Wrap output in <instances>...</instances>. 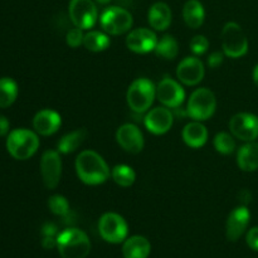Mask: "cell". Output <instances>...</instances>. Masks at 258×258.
Instances as JSON below:
<instances>
[{
  "mask_svg": "<svg viewBox=\"0 0 258 258\" xmlns=\"http://www.w3.org/2000/svg\"><path fill=\"white\" fill-rule=\"evenodd\" d=\"M76 173L87 185H100L110 178V168L105 159L93 150H83L76 159Z\"/></svg>",
  "mask_w": 258,
  "mask_h": 258,
  "instance_id": "obj_1",
  "label": "cell"
},
{
  "mask_svg": "<svg viewBox=\"0 0 258 258\" xmlns=\"http://www.w3.org/2000/svg\"><path fill=\"white\" fill-rule=\"evenodd\" d=\"M57 248L62 258H86L91 251V241L82 229L67 228L57 236Z\"/></svg>",
  "mask_w": 258,
  "mask_h": 258,
  "instance_id": "obj_2",
  "label": "cell"
},
{
  "mask_svg": "<svg viewBox=\"0 0 258 258\" xmlns=\"http://www.w3.org/2000/svg\"><path fill=\"white\" fill-rule=\"evenodd\" d=\"M39 139L37 133L28 128H17L8 135L7 149L17 160H27L32 158L39 149Z\"/></svg>",
  "mask_w": 258,
  "mask_h": 258,
  "instance_id": "obj_3",
  "label": "cell"
},
{
  "mask_svg": "<svg viewBox=\"0 0 258 258\" xmlns=\"http://www.w3.org/2000/svg\"><path fill=\"white\" fill-rule=\"evenodd\" d=\"M156 97V86L149 78H138L128 86L126 93L127 105L134 112L145 113Z\"/></svg>",
  "mask_w": 258,
  "mask_h": 258,
  "instance_id": "obj_4",
  "label": "cell"
},
{
  "mask_svg": "<svg viewBox=\"0 0 258 258\" xmlns=\"http://www.w3.org/2000/svg\"><path fill=\"white\" fill-rule=\"evenodd\" d=\"M217 98L213 91L202 87L193 91L186 105V115L196 121H207L214 115Z\"/></svg>",
  "mask_w": 258,
  "mask_h": 258,
  "instance_id": "obj_5",
  "label": "cell"
},
{
  "mask_svg": "<svg viewBox=\"0 0 258 258\" xmlns=\"http://www.w3.org/2000/svg\"><path fill=\"white\" fill-rule=\"evenodd\" d=\"M222 49L229 58H241L248 52V39L241 25L228 22L222 29Z\"/></svg>",
  "mask_w": 258,
  "mask_h": 258,
  "instance_id": "obj_6",
  "label": "cell"
},
{
  "mask_svg": "<svg viewBox=\"0 0 258 258\" xmlns=\"http://www.w3.org/2000/svg\"><path fill=\"white\" fill-rule=\"evenodd\" d=\"M133 15L128 10L120 7H110L102 12L100 24L103 32L111 35H120L128 32L133 27Z\"/></svg>",
  "mask_w": 258,
  "mask_h": 258,
  "instance_id": "obj_7",
  "label": "cell"
},
{
  "mask_svg": "<svg viewBox=\"0 0 258 258\" xmlns=\"http://www.w3.org/2000/svg\"><path fill=\"white\" fill-rule=\"evenodd\" d=\"M98 231L106 242L116 244L125 241L128 233V227L122 216L108 212L98 221Z\"/></svg>",
  "mask_w": 258,
  "mask_h": 258,
  "instance_id": "obj_8",
  "label": "cell"
},
{
  "mask_svg": "<svg viewBox=\"0 0 258 258\" xmlns=\"http://www.w3.org/2000/svg\"><path fill=\"white\" fill-rule=\"evenodd\" d=\"M68 13L75 27L83 30L91 29L98 19L97 7L92 0H71Z\"/></svg>",
  "mask_w": 258,
  "mask_h": 258,
  "instance_id": "obj_9",
  "label": "cell"
},
{
  "mask_svg": "<svg viewBox=\"0 0 258 258\" xmlns=\"http://www.w3.org/2000/svg\"><path fill=\"white\" fill-rule=\"evenodd\" d=\"M156 98L168 108H178L185 100V90L180 82L165 77L156 86Z\"/></svg>",
  "mask_w": 258,
  "mask_h": 258,
  "instance_id": "obj_10",
  "label": "cell"
},
{
  "mask_svg": "<svg viewBox=\"0 0 258 258\" xmlns=\"http://www.w3.org/2000/svg\"><path fill=\"white\" fill-rule=\"evenodd\" d=\"M229 130L239 140L254 141L258 138V117L249 112L236 113L229 121Z\"/></svg>",
  "mask_w": 258,
  "mask_h": 258,
  "instance_id": "obj_11",
  "label": "cell"
},
{
  "mask_svg": "<svg viewBox=\"0 0 258 258\" xmlns=\"http://www.w3.org/2000/svg\"><path fill=\"white\" fill-rule=\"evenodd\" d=\"M40 174L47 189H55L62 176V159L59 151L47 150L40 158Z\"/></svg>",
  "mask_w": 258,
  "mask_h": 258,
  "instance_id": "obj_12",
  "label": "cell"
},
{
  "mask_svg": "<svg viewBox=\"0 0 258 258\" xmlns=\"http://www.w3.org/2000/svg\"><path fill=\"white\" fill-rule=\"evenodd\" d=\"M206 75L204 63L197 55L185 57L176 67V77L179 82L185 86H197Z\"/></svg>",
  "mask_w": 258,
  "mask_h": 258,
  "instance_id": "obj_13",
  "label": "cell"
},
{
  "mask_svg": "<svg viewBox=\"0 0 258 258\" xmlns=\"http://www.w3.org/2000/svg\"><path fill=\"white\" fill-rule=\"evenodd\" d=\"M174 122V115L170 108L159 106L148 111L144 117V125L154 135H164L171 128Z\"/></svg>",
  "mask_w": 258,
  "mask_h": 258,
  "instance_id": "obj_14",
  "label": "cell"
},
{
  "mask_svg": "<svg viewBox=\"0 0 258 258\" xmlns=\"http://www.w3.org/2000/svg\"><path fill=\"white\" fill-rule=\"evenodd\" d=\"M116 141L130 154H139L144 149L145 140L140 128L134 123H123L116 131Z\"/></svg>",
  "mask_w": 258,
  "mask_h": 258,
  "instance_id": "obj_15",
  "label": "cell"
},
{
  "mask_svg": "<svg viewBox=\"0 0 258 258\" xmlns=\"http://www.w3.org/2000/svg\"><path fill=\"white\" fill-rule=\"evenodd\" d=\"M158 37L155 32L148 28H138L131 30L126 37V45L131 52L145 54L155 50L158 44Z\"/></svg>",
  "mask_w": 258,
  "mask_h": 258,
  "instance_id": "obj_16",
  "label": "cell"
},
{
  "mask_svg": "<svg viewBox=\"0 0 258 258\" xmlns=\"http://www.w3.org/2000/svg\"><path fill=\"white\" fill-rule=\"evenodd\" d=\"M251 219V213L246 206H239L229 213L226 224L227 239L231 242L238 241L246 232Z\"/></svg>",
  "mask_w": 258,
  "mask_h": 258,
  "instance_id": "obj_17",
  "label": "cell"
},
{
  "mask_svg": "<svg viewBox=\"0 0 258 258\" xmlns=\"http://www.w3.org/2000/svg\"><path fill=\"white\" fill-rule=\"evenodd\" d=\"M62 125L59 113L50 108H44L35 113L33 118V127L37 134L42 136H50L57 133Z\"/></svg>",
  "mask_w": 258,
  "mask_h": 258,
  "instance_id": "obj_18",
  "label": "cell"
},
{
  "mask_svg": "<svg viewBox=\"0 0 258 258\" xmlns=\"http://www.w3.org/2000/svg\"><path fill=\"white\" fill-rule=\"evenodd\" d=\"M148 20L150 27L158 32H164L171 24V10L166 3L158 2L151 5L148 13Z\"/></svg>",
  "mask_w": 258,
  "mask_h": 258,
  "instance_id": "obj_19",
  "label": "cell"
},
{
  "mask_svg": "<svg viewBox=\"0 0 258 258\" xmlns=\"http://www.w3.org/2000/svg\"><path fill=\"white\" fill-rule=\"evenodd\" d=\"M183 140L189 148L199 149L204 146L208 141V130L206 126L202 123V121H191L186 123L183 128Z\"/></svg>",
  "mask_w": 258,
  "mask_h": 258,
  "instance_id": "obj_20",
  "label": "cell"
},
{
  "mask_svg": "<svg viewBox=\"0 0 258 258\" xmlns=\"http://www.w3.org/2000/svg\"><path fill=\"white\" fill-rule=\"evenodd\" d=\"M237 164L243 171H256L258 169V143L249 141L237 151Z\"/></svg>",
  "mask_w": 258,
  "mask_h": 258,
  "instance_id": "obj_21",
  "label": "cell"
},
{
  "mask_svg": "<svg viewBox=\"0 0 258 258\" xmlns=\"http://www.w3.org/2000/svg\"><path fill=\"white\" fill-rule=\"evenodd\" d=\"M150 252V242L143 236L130 237L122 246V254L125 258H148Z\"/></svg>",
  "mask_w": 258,
  "mask_h": 258,
  "instance_id": "obj_22",
  "label": "cell"
},
{
  "mask_svg": "<svg viewBox=\"0 0 258 258\" xmlns=\"http://www.w3.org/2000/svg\"><path fill=\"white\" fill-rule=\"evenodd\" d=\"M183 18L185 24L191 29H198L206 19V10L199 0H188L183 8Z\"/></svg>",
  "mask_w": 258,
  "mask_h": 258,
  "instance_id": "obj_23",
  "label": "cell"
},
{
  "mask_svg": "<svg viewBox=\"0 0 258 258\" xmlns=\"http://www.w3.org/2000/svg\"><path fill=\"white\" fill-rule=\"evenodd\" d=\"M86 138H87L86 128H77L75 131H71V133L62 136V139L58 141V151L66 154V155L73 153L82 145Z\"/></svg>",
  "mask_w": 258,
  "mask_h": 258,
  "instance_id": "obj_24",
  "label": "cell"
},
{
  "mask_svg": "<svg viewBox=\"0 0 258 258\" xmlns=\"http://www.w3.org/2000/svg\"><path fill=\"white\" fill-rule=\"evenodd\" d=\"M111 44L107 33L100 32V30H90L85 34L83 45L86 49L91 52H102L106 50Z\"/></svg>",
  "mask_w": 258,
  "mask_h": 258,
  "instance_id": "obj_25",
  "label": "cell"
},
{
  "mask_svg": "<svg viewBox=\"0 0 258 258\" xmlns=\"http://www.w3.org/2000/svg\"><path fill=\"white\" fill-rule=\"evenodd\" d=\"M154 52L164 59H175L179 53V44L173 35L166 34L158 40V44H156Z\"/></svg>",
  "mask_w": 258,
  "mask_h": 258,
  "instance_id": "obj_26",
  "label": "cell"
},
{
  "mask_svg": "<svg viewBox=\"0 0 258 258\" xmlns=\"http://www.w3.org/2000/svg\"><path fill=\"white\" fill-rule=\"evenodd\" d=\"M18 97V85L9 77L0 78V107L7 108L15 102Z\"/></svg>",
  "mask_w": 258,
  "mask_h": 258,
  "instance_id": "obj_27",
  "label": "cell"
},
{
  "mask_svg": "<svg viewBox=\"0 0 258 258\" xmlns=\"http://www.w3.org/2000/svg\"><path fill=\"white\" fill-rule=\"evenodd\" d=\"M111 176H112L113 181L122 188H128L136 180L135 170L126 164L113 166L112 170H111Z\"/></svg>",
  "mask_w": 258,
  "mask_h": 258,
  "instance_id": "obj_28",
  "label": "cell"
},
{
  "mask_svg": "<svg viewBox=\"0 0 258 258\" xmlns=\"http://www.w3.org/2000/svg\"><path fill=\"white\" fill-rule=\"evenodd\" d=\"M214 149L218 151L219 154L223 155H229L236 150V141H234V136L228 133H218L214 136L213 140Z\"/></svg>",
  "mask_w": 258,
  "mask_h": 258,
  "instance_id": "obj_29",
  "label": "cell"
},
{
  "mask_svg": "<svg viewBox=\"0 0 258 258\" xmlns=\"http://www.w3.org/2000/svg\"><path fill=\"white\" fill-rule=\"evenodd\" d=\"M48 208L54 216L64 217L70 213V203L67 198L60 194H55L48 199Z\"/></svg>",
  "mask_w": 258,
  "mask_h": 258,
  "instance_id": "obj_30",
  "label": "cell"
},
{
  "mask_svg": "<svg viewBox=\"0 0 258 258\" xmlns=\"http://www.w3.org/2000/svg\"><path fill=\"white\" fill-rule=\"evenodd\" d=\"M83 39H85V33H83V29H81V28H72L66 34V43L71 48L80 47L81 44H83Z\"/></svg>",
  "mask_w": 258,
  "mask_h": 258,
  "instance_id": "obj_31",
  "label": "cell"
},
{
  "mask_svg": "<svg viewBox=\"0 0 258 258\" xmlns=\"http://www.w3.org/2000/svg\"><path fill=\"white\" fill-rule=\"evenodd\" d=\"M209 42L204 35H196L193 39L190 40V50L196 55H202L208 50Z\"/></svg>",
  "mask_w": 258,
  "mask_h": 258,
  "instance_id": "obj_32",
  "label": "cell"
},
{
  "mask_svg": "<svg viewBox=\"0 0 258 258\" xmlns=\"http://www.w3.org/2000/svg\"><path fill=\"white\" fill-rule=\"evenodd\" d=\"M246 242L249 248L258 251V227H253L248 231L246 236Z\"/></svg>",
  "mask_w": 258,
  "mask_h": 258,
  "instance_id": "obj_33",
  "label": "cell"
},
{
  "mask_svg": "<svg viewBox=\"0 0 258 258\" xmlns=\"http://www.w3.org/2000/svg\"><path fill=\"white\" fill-rule=\"evenodd\" d=\"M224 55H226V54H224L223 52H219V50H216V52H212L211 54H209L208 60H207V62H208L209 67H211V68L219 67V66H221L222 63H223Z\"/></svg>",
  "mask_w": 258,
  "mask_h": 258,
  "instance_id": "obj_34",
  "label": "cell"
},
{
  "mask_svg": "<svg viewBox=\"0 0 258 258\" xmlns=\"http://www.w3.org/2000/svg\"><path fill=\"white\" fill-rule=\"evenodd\" d=\"M42 246L45 249L54 248V247H57V238L52 236H44V238L42 239Z\"/></svg>",
  "mask_w": 258,
  "mask_h": 258,
  "instance_id": "obj_35",
  "label": "cell"
},
{
  "mask_svg": "<svg viewBox=\"0 0 258 258\" xmlns=\"http://www.w3.org/2000/svg\"><path fill=\"white\" fill-rule=\"evenodd\" d=\"M10 123L8 121V118L5 116L0 115V136H5L9 133Z\"/></svg>",
  "mask_w": 258,
  "mask_h": 258,
  "instance_id": "obj_36",
  "label": "cell"
},
{
  "mask_svg": "<svg viewBox=\"0 0 258 258\" xmlns=\"http://www.w3.org/2000/svg\"><path fill=\"white\" fill-rule=\"evenodd\" d=\"M43 236H52L54 237V234L57 233V227L53 223H45L42 228Z\"/></svg>",
  "mask_w": 258,
  "mask_h": 258,
  "instance_id": "obj_37",
  "label": "cell"
},
{
  "mask_svg": "<svg viewBox=\"0 0 258 258\" xmlns=\"http://www.w3.org/2000/svg\"><path fill=\"white\" fill-rule=\"evenodd\" d=\"M252 77H253V82L256 83V86L258 87V64L253 68V73H252Z\"/></svg>",
  "mask_w": 258,
  "mask_h": 258,
  "instance_id": "obj_38",
  "label": "cell"
},
{
  "mask_svg": "<svg viewBox=\"0 0 258 258\" xmlns=\"http://www.w3.org/2000/svg\"><path fill=\"white\" fill-rule=\"evenodd\" d=\"M97 3H100V4H107V3H110L111 0H96Z\"/></svg>",
  "mask_w": 258,
  "mask_h": 258,
  "instance_id": "obj_39",
  "label": "cell"
}]
</instances>
